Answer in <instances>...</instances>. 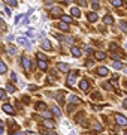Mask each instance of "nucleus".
<instances>
[{
    "mask_svg": "<svg viewBox=\"0 0 127 135\" xmlns=\"http://www.w3.org/2000/svg\"><path fill=\"white\" fill-rule=\"evenodd\" d=\"M115 122H117L120 126H126L127 125V119L124 116H121V114H115Z\"/></svg>",
    "mask_w": 127,
    "mask_h": 135,
    "instance_id": "obj_1",
    "label": "nucleus"
},
{
    "mask_svg": "<svg viewBox=\"0 0 127 135\" xmlns=\"http://www.w3.org/2000/svg\"><path fill=\"white\" fill-rule=\"evenodd\" d=\"M21 60H23V66H24V69H25V71H30V63H31L30 59L27 57V56H23V59H21Z\"/></svg>",
    "mask_w": 127,
    "mask_h": 135,
    "instance_id": "obj_2",
    "label": "nucleus"
},
{
    "mask_svg": "<svg viewBox=\"0 0 127 135\" xmlns=\"http://www.w3.org/2000/svg\"><path fill=\"white\" fill-rule=\"evenodd\" d=\"M2 108H3V111L6 112V114H10V116H12V114H15L14 108H12L10 105H8V104H3V107H2Z\"/></svg>",
    "mask_w": 127,
    "mask_h": 135,
    "instance_id": "obj_3",
    "label": "nucleus"
},
{
    "mask_svg": "<svg viewBox=\"0 0 127 135\" xmlns=\"http://www.w3.org/2000/svg\"><path fill=\"white\" fill-rule=\"evenodd\" d=\"M18 44L23 45V47H25V48H30V47H31V45L27 42V39H25L24 36H20V38H18Z\"/></svg>",
    "mask_w": 127,
    "mask_h": 135,
    "instance_id": "obj_4",
    "label": "nucleus"
},
{
    "mask_svg": "<svg viewBox=\"0 0 127 135\" xmlns=\"http://www.w3.org/2000/svg\"><path fill=\"white\" fill-rule=\"evenodd\" d=\"M88 87H90L88 81H87V80H81V83H79V89L82 90V92H87V90H88Z\"/></svg>",
    "mask_w": 127,
    "mask_h": 135,
    "instance_id": "obj_5",
    "label": "nucleus"
},
{
    "mask_svg": "<svg viewBox=\"0 0 127 135\" xmlns=\"http://www.w3.org/2000/svg\"><path fill=\"white\" fill-rule=\"evenodd\" d=\"M58 29L61 30V32H69V24L67 22H64V21H61V22H58Z\"/></svg>",
    "mask_w": 127,
    "mask_h": 135,
    "instance_id": "obj_6",
    "label": "nucleus"
},
{
    "mask_svg": "<svg viewBox=\"0 0 127 135\" xmlns=\"http://www.w3.org/2000/svg\"><path fill=\"white\" fill-rule=\"evenodd\" d=\"M78 75V71L76 72H72V74L69 75V78H67V84L69 86H73V83H75V77Z\"/></svg>",
    "mask_w": 127,
    "mask_h": 135,
    "instance_id": "obj_7",
    "label": "nucleus"
},
{
    "mask_svg": "<svg viewBox=\"0 0 127 135\" xmlns=\"http://www.w3.org/2000/svg\"><path fill=\"white\" fill-rule=\"evenodd\" d=\"M57 68L61 72H69V65L67 63H57Z\"/></svg>",
    "mask_w": 127,
    "mask_h": 135,
    "instance_id": "obj_8",
    "label": "nucleus"
},
{
    "mask_svg": "<svg viewBox=\"0 0 127 135\" xmlns=\"http://www.w3.org/2000/svg\"><path fill=\"white\" fill-rule=\"evenodd\" d=\"M37 66H39L41 71H46V68H48L46 60H39V62H37Z\"/></svg>",
    "mask_w": 127,
    "mask_h": 135,
    "instance_id": "obj_9",
    "label": "nucleus"
},
{
    "mask_svg": "<svg viewBox=\"0 0 127 135\" xmlns=\"http://www.w3.org/2000/svg\"><path fill=\"white\" fill-rule=\"evenodd\" d=\"M51 14L54 17H57V15H63V9L61 8H52L51 9Z\"/></svg>",
    "mask_w": 127,
    "mask_h": 135,
    "instance_id": "obj_10",
    "label": "nucleus"
},
{
    "mask_svg": "<svg viewBox=\"0 0 127 135\" xmlns=\"http://www.w3.org/2000/svg\"><path fill=\"white\" fill-rule=\"evenodd\" d=\"M88 21H90V22H96L97 21V14L96 12H90V14H88Z\"/></svg>",
    "mask_w": 127,
    "mask_h": 135,
    "instance_id": "obj_11",
    "label": "nucleus"
},
{
    "mask_svg": "<svg viewBox=\"0 0 127 135\" xmlns=\"http://www.w3.org/2000/svg\"><path fill=\"white\" fill-rule=\"evenodd\" d=\"M70 14L73 15V17H76V18H79V17H81V11L78 8H72L70 9Z\"/></svg>",
    "mask_w": 127,
    "mask_h": 135,
    "instance_id": "obj_12",
    "label": "nucleus"
},
{
    "mask_svg": "<svg viewBox=\"0 0 127 135\" xmlns=\"http://www.w3.org/2000/svg\"><path fill=\"white\" fill-rule=\"evenodd\" d=\"M42 48H45V50H48V51H49V50L52 48V47H51V44H49V41H48V39H43V41H42Z\"/></svg>",
    "mask_w": 127,
    "mask_h": 135,
    "instance_id": "obj_13",
    "label": "nucleus"
},
{
    "mask_svg": "<svg viewBox=\"0 0 127 135\" xmlns=\"http://www.w3.org/2000/svg\"><path fill=\"white\" fill-rule=\"evenodd\" d=\"M72 54H73L75 57H81V50L78 47H72Z\"/></svg>",
    "mask_w": 127,
    "mask_h": 135,
    "instance_id": "obj_14",
    "label": "nucleus"
},
{
    "mask_svg": "<svg viewBox=\"0 0 127 135\" xmlns=\"http://www.w3.org/2000/svg\"><path fill=\"white\" fill-rule=\"evenodd\" d=\"M69 102H72V104H79L81 101H79L78 96H75V95H70V96H69Z\"/></svg>",
    "mask_w": 127,
    "mask_h": 135,
    "instance_id": "obj_15",
    "label": "nucleus"
},
{
    "mask_svg": "<svg viewBox=\"0 0 127 135\" xmlns=\"http://www.w3.org/2000/svg\"><path fill=\"white\" fill-rule=\"evenodd\" d=\"M97 74H99V75H108V74H109V71L106 69V68H103V66H102V68H99V69H97Z\"/></svg>",
    "mask_w": 127,
    "mask_h": 135,
    "instance_id": "obj_16",
    "label": "nucleus"
},
{
    "mask_svg": "<svg viewBox=\"0 0 127 135\" xmlns=\"http://www.w3.org/2000/svg\"><path fill=\"white\" fill-rule=\"evenodd\" d=\"M112 22H114V18H112L111 15H106L103 18V24H112Z\"/></svg>",
    "mask_w": 127,
    "mask_h": 135,
    "instance_id": "obj_17",
    "label": "nucleus"
},
{
    "mask_svg": "<svg viewBox=\"0 0 127 135\" xmlns=\"http://www.w3.org/2000/svg\"><path fill=\"white\" fill-rule=\"evenodd\" d=\"M94 57L97 59V60H103L106 56H105V53H102V51H96V54H94Z\"/></svg>",
    "mask_w": 127,
    "mask_h": 135,
    "instance_id": "obj_18",
    "label": "nucleus"
},
{
    "mask_svg": "<svg viewBox=\"0 0 127 135\" xmlns=\"http://www.w3.org/2000/svg\"><path fill=\"white\" fill-rule=\"evenodd\" d=\"M61 21H64V22H67V24H70V22H72V17H69V15H61Z\"/></svg>",
    "mask_w": 127,
    "mask_h": 135,
    "instance_id": "obj_19",
    "label": "nucleus"
},
{
    "mask_svg": "<svg viewBox=\"0 0 127 135\" xmlns=\"http://www.w3.org/2000/svg\"><path fill=\"white\" fill-rule=\"evenodd\" d=\"M91 6L94 11H97L99 8H100V5H99V0H91Z\"/></svg>",
    "mask_w": 127,
    "mask_h": 135,
    "instance_id": "obj_20",
    "label": "nucleus"
},
{
    "mask_svg": "<svg viewBox=\"0 0 127 135\" xmlns=\"http://www.w3.org/2000/svg\"><path fill=\"white\" fill-rule=\"evenodd\" d=\"M52 114H56V116H61V111H60L58 107H56V105L52 107Z\"/></svg>",
    "mask_w": 127,
    "mask_h": 135,
    "instance_id": "obj_21",
    "label": "nucleus"
},
{
    "mask_svg": "<svg viewBox=\"0 0 127 135\" xmlns=\"http://www.w3.org/2000/svg\"><path fill=\"white\" fill-rule=\"evenodd\" d=\"M8 71V68H6V65L3 63V62H0V74H5V72Z\"/></svg>",
    "mask_w": 127,
    "mask_h": 135,
    "instance_id": "obj_22",
    "label": "nucleus"
},
{
    "mask_svg": "<svg viewBox=\"0 0 127 135\" xmlns=\"http://www.w3.org/2000/svg\"><path fill=\"white\" fill-rule=\"evenodd\" d=\"M8 53L9 54H16V48L14 47V45H9V47H8Z\"/></svg>",
    "mask_w": 127,
    "mask_h": 135,
    "instance_id": "obj_23",
    "label": "nucleus"
},
{
    "mask_svg": "<svg viewBox=\"0 0 127 135\" xmlns=\"http://www.w3.org/2000/svg\"><path fill=\"white\" fill-rule=\"evenodd\" d=\"M36 108H37V110H39V111H43V110H46V105H45V104H43V102H39V104H37V105H36Z\"/></svg>",
    "mask_w": 127,
    "mask_h": 135,
    "instance_id": "obj_24",
    "label": "nucleus"
},
{
    "mask_svg": "<svg viewBox=\"0 0 127 135\" xmlns=\"http://www.w3.org/2000/svg\"><path fill=\"white\" fill-rule=\"evenodd\" d=\"M42 116L45 117V119H51V117H52V114H51V112H49V111H45V110L42 111Z\"/></svg>",
    "mask_w": 127,
    "mask_h": 135,
    "instance_id": "obj_25",
    "label": "nucleus"
},
{
    "mask_svg": "<svg viewBox=\"0 0 127 135\" xmlns=\"http://www.w3.org/2000/svg\"><path fill=\"white\" fill-rule=\"evenodd\" d=\"M111 3L114 5V6H117V8H120L121 5H123V2H121V0H111Z\"/></svg>",
    "mask_w": 127,
    "mask_h": 135,
    "instance_id": "obj_26",
    "label": "nucleus"
},
{
    "mask_svg": "<svg viewBox=\"0 0 127 135\" xmlns=\"http://www.w3.org/2000/svg\"><path fill=\"white\" fill-rule=\"evenodd\" d=\"M120 27H121V30H123V32H127V22L126 21H121L120 22Z\"/></svg>",
    "mask_w": 127,
    "mask_h": 135,
    "instance_id": "obj_27",
    "label": "nucleus"
},
{
    "mask_svg": "<svg viewBox=\"0 0 127 135\" xmlns=\"http://www.w3.org/2000/svg\"><path fill=\"white\" fill-rule=\"evenodd\" d=\"M112 66L115 68V69H121V68H123V65H121L120 62H114V63H112Z\"/></svg>",
    "mask_w": 127,
    "mask_h": 135,
    "instance_id": "obj_28",
    "label": "nucleus"
},
{
    "mask_svg": "<svg viewBox=\"0 0 127 135\" xmlns=\"http://www.w3.org/2000/svg\"><path fill=\"white\" fill-rule=\"evenodd\" d=\"M45 126L49 128V129H52V128H54V123H52L51 120H46V122H45Z\"/></svg>",
    "mask_w": 127,
    "mask_h": 135,
    "instance_id": "obj_29",
    "label": "nucleus"
},
{
    "mask_svg": "<svg viewBox=\"0 0 127 135\" xmlns=\"http://www.w3.org/2000/svg\"><path fill=\"white\" fill-rule=\"evenodd\" d=\"M0 99H6V92L3 89H0Z\"/></svg>",
    "mask_w": 127,
    "mask_h": 135,
    "instance_id": "obj_30",
    "label": "nucleus"
},
{
    "mask_svg": "<svg viewBox=\"0 0 127 135\" xmlns=\"http://www.w3.org/2000/svg\"><path fill=\"white\" fill-rule=\"evenodd\" d=\"M15 90H16V89H15L14 86H12V84H8V92H10V93H14Z\"/></svg>",
    "mask_w": 127,
    "mask_h": 135,
    "instance_id": "obj_31",
    "label": "nucleus"
},
{
    "mask_svg": "<svg viewBox=\"0 0 127 135\" xmlns=\"http://www.w3.org/2000/svg\"><path fill=\"white\" fill-rule=\"evenodd\" d=\"M37 59H39V60H46V57H45L43 53H37Z\"/></svg>",
    "mask_w": 127,
    "mask_h": 135,
    "instance_id": "obj_32",
    "label": "nucleus"
},
{
    "mask_svg": "<svg viewBox=\"0 0 127 135\" xmlns=\"http://www.w3.org/2000/svg\"><path fill=\"white\" fill-rule=\"evenodd\" d=\"M6 2L10 5V6H14V8L16 6V5H18V3H16V0H6Z\"/></svg>",
    "mask_w": 127,
    "mask_h": 135,
    "instance_id": "obj_33",
    "label": "nucleus"
},
{
    "mask_svg": "<svg viewBox=\"0 0 127 135\" xmlns=\"http://www.w3.org/2000/svg\"><path fill=\"white\" fill-rule=\"evenodd\" d=\"M0 29H2V30L6 29V24H5V21H3L2 18H0Z\"/></svg>",
    "mask_w": 127,
    "mask_h": 135,
    "instance_id": "obj_34",
    "label": "nucleus"
},
{
    "mask_svg": "<svg viewBox=\"0 0 127 135\" xmlns=\"http://www.w3.org/2000/svg\"><path fill=\"white\" fill-rule=\"evenodd\" d=\"M94 129H96V131H102L103 126H102V125H99V123H94Z\"/></svg>",
    "mask_w": 127,
    "mask_h": 135,
    "instance_id": "obj_35",
    "label": "nucleus"
},
{
    "mask_svg": "<svg viewBox=\"0 0 127 135\" xmlns=\"http://www.w3.org/2000/svg\"><path fill=\"white\" fill-rule=\"evenodd\" d=\"M111 57H112L114 60H117V59H120V54H115V53H112V54H111Z\"/></svg>",
    "mask_w": 127,
    "mask_h": 135,
    "instance_id": "obj_36",
    "label": "nucleus"
},
{
    "mask_svg": "<svg viewBox=\"0 0 127 135\" xmlns=\"http://www.w3.org/2000/svg\"><path fill=\"white\" fill-rule=\"evenodd\" d=\"M45 5H46V8H49L52 5V0H45Z\"/></svg>",
    "mask_w": 127,
    "mask_h": 135,
    "instance_id": "obj_37",
    "label": "nucleus"
},
{
    "mask_svg": "<svg viewBox=\"0 0 127 135\" xmlns=\"http://www.w3.org/2000/svg\"><path fill=\"white\" fill-rule=\"evenodd\" d=\"M78 3L81 5V6H87V3H85V0H78Z\"/></svg>",
    "mask_w": 127,
    "mask_h": 135,
    "instance_id": "obj_38",
    "label": "nucleus"
},
{
    "mask_svg": "<svg viewBox=\"0 0 127 135\" xmlns=\"http://www.w3.org/2000/svg\"><path fill=\"white\" fill-rule=\"evenodd\" d=\"M23 99H24V102H25V104H29V102H30V98H29V96H24Z\"/></svg>",
    "mask_w": 127,
    "mask_h": 135,
    "instance_id": "obj_39",
    "label": "nucleus"
},
{
    "mask_svg": "<svg viewBox=\"0 0 127 135\" xmlns=\"http://www.w3.org/2000/svg\"><path fill=\"white\" fill-rule=\"evenodd\" d=\"M46 81H48V83H54V77H52V75H51V77H48V80H46Z\"/></svg>",
    "mask_w": 127,
    "mask_h": 135,
    "instance_id": "obj_40",
    "label": "nucleus"
},
{
    "mask_svg": "<svg viewBox=\"0 0 127 135\" xmlns=\"http://www.w3.org/2000/svg\"><path fill=\"white\" fill-rule=\"evenodd\" d=\"M10 78H12V81H16V74H12V75H10Z\"/></svg>",
    "mask_w": 127,
    "mask_h": 135,
    "instance_id": "obj_41",
    "label": "nucleus"
},
{
    "mask_svg": "<svg viewBox=\"0 0 127 135\" xmlns=\"http://www.w3.org/2000/svg\"><path fill=\"white\" fill-rule=\"evenodd\" d=\"M85 50H87V53H93V50H91V47H87Z\"/></svg>",
    "mask_w": 127,
    "mask_h": 135,
    "instance_id": "obj_42",
    "label": "nucleus"
},
{
    "mask_svg": "<svg viewBox=\"0 0 127 135\" xmlns=\"http://www.w3.org/2000/svg\"><path fill=\"white\" fill-rule=\"evenodd\" d=\"M111 84H112V86H117L118 83H117V80H112V81H111Z\"/></svg>",
    "mask_w": 127,
    "mask_h": 135,
    "instance_id": "obj_43",
    "label": "nucleus"
},
{
    "mask_svg": "<svg viewBox=\"0 0 127 135\" xmlns=\"http://www.w3.org/2000/svg\"><path fill=\"white\" fill-rule=\"evenodd\" d=\"M3 132V126H2V122H0V134Z\"/></svg>",
    "mask_w": 127,
    "mask_h": 135,
    "instance_id": "obj_44",
    "label": "nucleus"
},
{
    "mask_svg": "<svg viewBox=\"0 0 127 135\" xmlns=\"http://www.w3.org/2000/svg\"><path fill=\"white\" fill-rule=\"evenodd\" d=\"M123 105H124L126 108H127V99H124V102H123Z\"/></svg>",
    "mask_w": 127,
    "mask_h": 135,
    "instance_id": "obj_45",
    "label": "nucleus"
},
{
    "mask_svg": "<svg viewBox=\"0 0 127 135\" xmlns=\"http://www.w3.org/2000/svg\"><path fill=\"white\" fill-rule=\"evenodd\" d=\"M66 2H67V3H72V2H73V0H66Z\"/></svg>",
    "mask_w": 127,
    "mask_h": 135,
    "instance_id": "obj_46",
    "label": "nucleus"
},
{
    "mask_svg": "<svg viewBox=\"0 0 127 135\" xmlns=\"http://www.w3.org/2000/svg\"><path fill=\"white\" fill-rule=\"evenodd\" d=\"M126 48H127V45H126Z\"/></svg>",
    "mask_w": 127,
    "mask_h": 135,
    "instance_id": "obj_47",
    "label": "nucleus"
},
{
    "mask_svg": "<svg viewBox=\"0 0 127 135\" xmlns=\"http://www.w3.org/2000/svg\"><path fill=\"white\" fill-rule=\"evenodd\" d=\"M126 84H127V81H126Z\"/></svg>",
    "mask_w": 127,
    "mask_h": 135,
    "instance_id": "obj_48",
    "label": "nucleus"
}]
</instances>
